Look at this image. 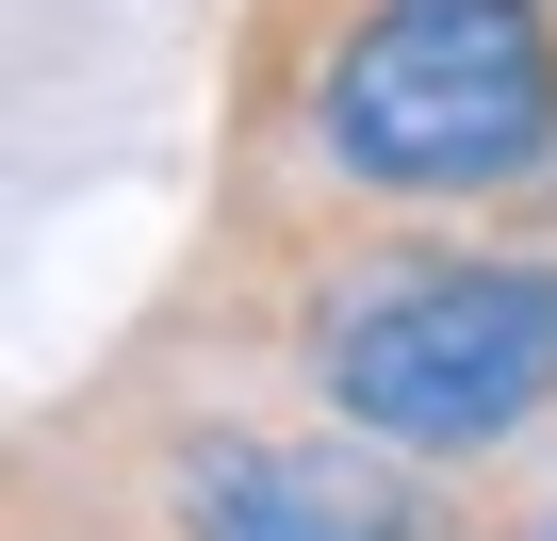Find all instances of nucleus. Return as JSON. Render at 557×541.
Listing matches in <instances>:
<instances>
[{
    "mask_svg": "<svg viewBox=\"0 0 557 541\" xmlns=\"http://www.w3.org/2000/svg\"><path fill=\"white\" fill-rule=\"evenodd\" d=\"M296 230H557V0H246L213 246Z\"/></svg>",
    "mask_w": 557,
    "mask_h": 541,
    "instance_id": "obj_1",
    "label": "nucleus"
},
{
    "mask_svg": "<svg viewBox=\"0 0 557 541\" xmlns=\"http://www.w3.org/2000/svg\"><path fill=\"white\" fill-rule=\"evenodd\" d=\"M181 312L262 345L329 427L508 492L557 443V230H296L181 262Z\"/></svg>",
    "mask_w": 557,
    "mask_h": 541,
    "instance_id": "obj_2",
    "label": "nucleus"
},
{
    "mask_svg": "<svg viewBox=\"0 0 557 541\" xmlns=\"http://www.w3.org/2000/svg\"><path fill=\"white\" fill-rule=\"evenodd\" d=\"M83 459V508H115L132 541H492L508 492H459L361 427H329L262 345L197 329L181 296L34 427Z\"/></svg>",
    "mask_w": 557,
    "mask_h": 541,
    "instance_id": "obj_3",
    "label": "nucleus"
}]
</instances>
